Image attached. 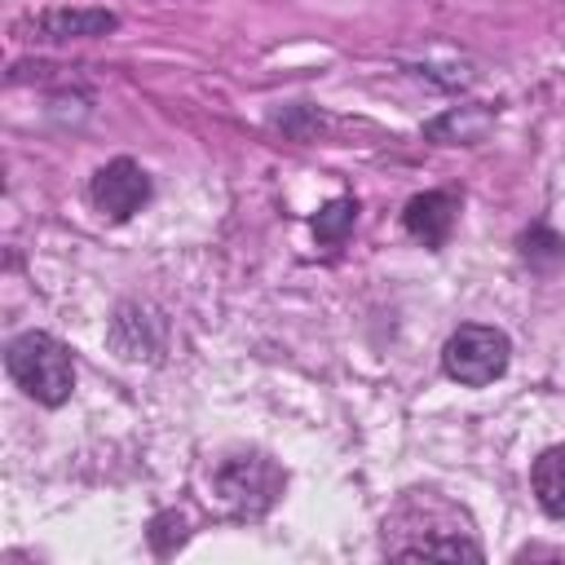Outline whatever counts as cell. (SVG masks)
<instances>
[{
	"instance_id": "1",
	"label": "cell",
	"mask_w": 565,
	"mask_h": 565,
	"mask_svg": "<svg viewBox=\"0 0 565 565\" xmlns=\"http://www.w3.org/2000/svg\"><path fill=\"white\" fill-rule=\"evenodd\" d=\"M4 366L13 375V384L40 402V406H62L75 388V362L66 353L62 340L44 335V331H26L4 349Z\"/></svg>"
},
{
	"instance_id": "2",
	"label": "cell",
	"mask_w": 565,
	"mask_h": 565,
	"mask_svg": "<svg viewBox=\"0 0 565 565\" xmlns=\"http://www.w3.org/2000/svg\"><path fill=\"white\" fill-rule=\"evenodd\" d=\"M512 344L499 327H481V322H463L459 331H450V340L441 344V366L455 384L463 388H486L508 371Z\"/></svg>"
},
{
	"instance_id": "3",
	"label": "cell",
	"mask_w": 565,
	"mask_h": 565,
	"mask_svg": "<svg viewBox=\"0 0 565 565\" xmlns=\"http://www.w3.org/2000/svg\"><path fill=\"white\" fill-rule=\"evenodd\" d=\"M216 494L238 516H265L282 494V468L265 455H234L212 477Z\"/></svg>"
},
{
	"instance_id": "4",
	"label": "cell",
	"mask_w": 565,
	"mask_h": 565,
	"mask_svg": "<svg viewBox=\"0 0 565 565\" xmlns=\"http://www.w3.org/2000/svg\"><path fill=\"white\" fill-rule=\"evenodd\" d=\"M88 199L106 221H128L150 203V177L132 159H110L106 168H97Z\"/></svg>"
},
{
	"instance_id": "5",
	"label": "cell",
	"mask_w": 565,
	"mask_h": 565,
	"mask_svg": "<svg viewBox=\"0 0 565 565\" xmlns=\"http://www.w3.org/2000/svg\"><path fill=\"white\" fill-rule=\"evenodd\" d=\"M115 26H119V18L110 9H44V13L13 22V35L57 44V40H93V35L115 31Z\"/></svg>"
},
{
	"instance_id": "6",
	"label": "cell",
	"mask_w": 565,
	"mask_h": 565,
	"mask_svg": "<svg viewBox=\"0 0 565 565\" xmlns=\"http://www.w3.org/2000/svg\"><path fill=\"white\" fill-rule=\"evenodd\" d=\"M455 221H459V199H455L450 190H424V194H415V199L406 203V212H402L406 234H411L415 243H424V247H446Z\"/></svg>"
},
{
	"instance_id": "7",
	"label": "cell",
	"mask_w": 565,
	"mask_h": 565,
	"mask_svg": "<svg viewBox=\"0 0 565 565\" xmlns=\"http://www.w3.org/2000/svg\"><path fill=\"white\" fill-rule=\"evenodd\" d=\"M530 486L539 494V508L565 525V446H552L534 459L530 468Z\"/></svg>"
},
{
	"instance_id": "8",
	"label": "cell",
	"mask_w": 565,
	"mask_h": 565,
	"mask_svg": "<svg viewBox=\"0 0 565 565\" xmlns=\"http://www.w3.org/2000/svg\"><path fill=\"white\" fill-rule=\"evenodd\" d=\"M393 556H402V561H419V556H441V561H481L486 552L472 543V539H459V534H450V539H419V543H402V547H393Z\"/></svg>"
},
{
	"instance_id": "9",
	"label": "cell",
	"mask_w": 565,
	"mask_h": 565,
	"mask_svg": "<svg viewBox=\"0 0 565 565\" xmlns=\"http://www.w3.org/2000/svg\"><path fill=\"white\" fill-rule=\"evenodd\" d=\"M353 221H358V203H353V199H331V203L313 216V238H318L322 247H340V243L349 238Z\"/></svg>"
},
{
	"instance_id": "10",
	"label": "cell",
	"mask_w": 565,
	"mask_h": 565,
	"mask_svg": "<svg viewBox=\"0 0 565 565\" xmlns=\"http://www.w3.org/2000/svg\"><path fill=\"white\" fill-rule=\"evenodd\" d=\"M521 256H525L530 269H556L565 260V238L547 225H530L521 234Z\"/></svg>"
},
{
	"instance_id": "11",
	"label": "cell",
	"mask_w": 565,
	"mask_h": 565,
	"mask_svg": "<svg viewBox=\"0 0 565 565\" xmlns=\"http://www.w3.org/2000/svg\"><path fill=\"white\" fill-rule=\"evenodd\" d=\"M172 539H177V543L185 539V521H181L177 512L154 516V525H150V547H154L159 556H168V552H172Z\"/></svg>"
}]
</instances>
